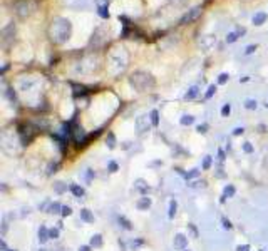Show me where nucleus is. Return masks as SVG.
I'll use <instances>...</instances> for the list:
<instances>
[{"instance_id":"1","label":"nucleus","mask_w":268,"mask_h":251,"mask_svg":"<svg viewBox=\"0 0 268 251\" xmlns=\"http://www.w3.org/2000/svg\"><path fill=\"white\" fill-rule=\"evenodd\" d=\"M69 34H70V22L67 19H55L52 22V27H51V35H52V40L54 42H66L69 39Z\"/></svg>"},{"instance_id":"2","label":"nucleus","mask_w":268,"mask_h":251,"mask_svg":"<svg viewBox=\"0 0 268 251\" xmlns=\"http://www.w3.org/2000/svg\"><path fill=\"white\" fill-rule=\"evenodd\" d=\"M131 84L134 85V89H138L139 92H144L148 91V89H153L154 87V79H153L151 74L148 72H134L133 75H131Z\"/></svg>"},{"instance_id":"3","label":"nucleus","mask_w":268,"mask_h":251,"mask_svg":"<svg viewBox=\"0 0 268 251\" xmlns=\"http://www.w3.org/2000/svg\"><path fill=\"white\" fill-rule=\"evenodd\" d=\"M201 12H203V9H201V7H194V9L188 10V12L184 13L183 17H181L179 24H181V25H186V24H191V22H194V20L198 19L199 15H201Z\"/></svg>"},{"instance_id":"4","label":"nucleus","mask_w":268,"mask_h":251,"mask_svg":"<svg viewBox=\"0 0 268 251\" xmlns=\"http://www.w3.org/2000/svg\"><path fill=\"white\" fill-rule=\"evenodd\" d=\"M136 127H138L139 134H142V132L149 131V121H148V116H139L138 119H136Z\"/></svg>"},{"instance_id":"5","label":"nucleus","mask_w":268,"mask_h":251,"mask_svg":"<svg viewBox=\"0 0 268 251\" xmlns=\"http://www.w3.org/2000/svg\"><path fill=\"white\" fill-rule=\"evenodd\" d=\"M28 7L32 9V7H35V5L30 2V0H28V2H22L20 5H17V13H19L20 17H27V15H30L32 10H25V9H28Z\"/></svg>"},{"instance_id":"6","label":"nucleus","mask_w":268,"mask_h":251,"mask_svg":"<svg viewBox=\"0 0 268 251\" xmlns=\"http://www.w3.org/2000/svg\"><path fill=\"white\" fill-rule=\"evenodd\" d=\"M174 248L176 249H186V246H188V238L184 234H176L174 236Z\"/></svg>"},{"instance_id":"7","label":"nucleus","mask_w":268,"mask_h":251,"mask_svg":"<svg viewBox=\"0 0 268 251\" xmlns=\"http://www.w3.org/2000/svg\"><path fill=\"white\" fill-rule=\"evenodd\" d=\"M198 92H199V89L196 87V85L189 87V89H188V92L184 94V100H193V99L196 97V96H198Z\"/></svg>"},{"instance_id":"8","label":"nucleus","mask_w":268,"mask_h":251,"mask_svg":"<svg viewBox=\"0 0 268 251\" xmlns=\"http://www.w3.org/2000/svg\"><path fill=\"white\" fill-rule=\"evenodd\" d=\"M49 238H51V236H49V229L45 228V226H40V229H39V241L45 243Z\"/></svg>"},{"instance_id":"9","label":"nucleus","mask_w":268,"mask_h":251,"mask_svg":"<svg viewBox=\"0 0 268 251\" xmlns=\"http://www.w3.org/2000/svg\"><path fill=\"white\" fill-rule=\"evenodd\" d=\"M265 20H266V13H265V12H258L255 17H253V24H255V25L265 24Z\"/></svg>"},{"instance_id":"10","label":"nucleus","mask_w":268,"mask_h":251,"mask_svg":"<svg viewBox=\"0 0 268 251\" xmlns=\"http://www.w3.org/2000/svg\"><path fill=\"white\" fill-rule=\"evenodd\" d=\"M81 219H84L85 223H92V221H94V216L91 214L89 209H81Z\"/></svg>"},{"instance_id":"11","label":"nucleus","mask_w":268,"mask_h":251,"mask_svg":"<svg viewBox=\"0 0 268 251\" xmlns=\"http://www.w3.org/2000/svg\"><path fill=\"white\" fill-rule=\"evenodd\" d=\"M240 34H245V28H241V30H238V32H231V34H228L226 42H228V44H233V42H236V39H238V35H240Z\"/></svg>"},{"instance_id":"12","label":"nucleus","mask_w":268,"mask_h":251,"mask_svg":"<svg viewBox=\"0 0 268 251\" xmlns=\"http://www.w3.org/2000/svg\"><path fill=\"white\" fill-rule=\"evenodd\" d=\"M91 246L92 248H99V246H102V236L101 234H94L91 238Z\"/></svg>"},{"instance_id":"13","label":"nucleus","mask_w":268,"mask_h":251,"mask_svg":"<svg viewBox=\"0 0 268 251\" xmlns=\"http://www.w3.org/2000/svg\"><path fill=\"white\" fill-rule=\"evenodd\" d=\"M233 194H235V188H233V186H226V188H225L223 196H221V201H225L226 198H231Z\"/></svg>"},{"instance_id":"14","label":"nucleus","mask_w":268,"mask_h":251,"mask_svg":"<svg viewBox=\"0 0 268 251\" xmlns=\"http://www.w3.org/2000/svg\"><path fill=\"white\" fill-rule=\"evenodd\" d=\"M149 206H151V199H149V198H142V199L138 203V208H139V209H148Z\"/></svg>"},{"instance_id":"15","label":"nucleus","mask_w":268,"mask_h":251,"mask_svg":"<svg viewBox=\"0 0 268 251\" xmlns=\"http://www.w3.org/2000/svg\"><path fill=\"white\" fill-rule=\"evenodd\" d=\"M151 124L154 126V127L159 126V112L158 111H151Z\"/></svg>"},{"instance_id":"16","label":"nucleus","mask_w":268,"mask_h":251,"mask_svg":"<svg viewBox=\"0 0 268 251\" xmlns=\"http://www.w3.org/2000/svg\"><path fill=\"white\" fill-rule=\"evenodd\" d=\"M97 13L102 17V19H109V10H107V3H106V5H101V7H99Z\"/></svg>"},{"instance_id":"17","label":"nucleus","mask_w":268,"mask_h":251,"mask_svg":"<svg viewBox=\"0 0 268 251\" xmlns=\"http://www.w3.org/2000/svg\"><path fill=\"white\" fill-rule=\"evenodd\" d=\"M70 191H72L74 194L77 196V198H81V196H84V189H82V188H79V186H77V184H72V186H70Z\"/></svg>"},{"instance_id":"18","label":"nucleus","mask_w":268,"mask_h":251,"mask_svg":"<svg viewBox=\"0 0 268 251\" xmlns=\"http://www.w3.org/2000/svg\"><path fill=\"white\" fill-rule=\"evenodd\" d=\"M136 188H138L141 193H148L149 186H144V181H142V179H138V181H136Z\"/></svg>"},{"instance_id":"19","label":"nucleus","mask_w":268,"mask_h":251,"mask_svg":"<svg viewBox=\"0 0 268 251\" xmlns=\"http://www.w3.org/2000/svg\"><path fill=\"white\" fill-rule=\"evenodd\" d=\"M194 122V117L193 116H183L181 117V124L183 126H189V124H193Z\"/></svg>"},{"instance_id":"20","label":"nucleus","mask_w":268,"mask_h":251,"mask_svg":"<svg viewBox=\"0 0 268 251\" xmlns=\"http://www.w3.org/2000/svg\"><path fill=\"white\" fill-rule=\"evenodd\" d=\"M176 208H178V204H176V201H171L169 203V218H174V214H176Z\"/></svg>"},{"instance_id":"21","label":"nucleus","mask_w":268,"mask_h":251,"mask_svg":"<svg viewBox=\"0 0 268 251\" xmlns=\"http://www.w3.org/2000/svg\"><path fill=\"white\" fill-rule=\"evenodd\" d=\"M245 107H246V109H256V100L248 99V100L245 102Z\"/></svg>"},{"instance_id":"22","label":"nucleus","mask_w":268,"mask_h":251,"mask_svg":"<svg viewBox=\"0 0 268 251\" xmlns=\"http://www.w3.org/2000/svg\"><path fill=\"white\" fill-rule=\"evenodd\" d=\"M211 167V156H206L203 161V169H209Z\"/></svg>"},{"instance_id":"23","label":"nucleus","mask_w":268,"mask_h":251,"mask_svg":"<svg viewBox=\"0 0 268 251\" xmlns=\"http://www.w3.org/2000/svg\"><path fill=\"white\" fill-rule=\"evenodd\" d=\"M230 111H231V106H230V104H225V106L221 107V116L226 117L228 114H230Z\"/></svg>"},{"instance_id":"24","label":"nucleus","mask_w":268,"mask_h":251,"mask_svg":"<svg viewBox=\"0 0 268 251\" xmlns=\"http://www.w3.org/2000/svg\"><path fill=\"white\" fill-rule=\"evenodd\" d=\"M59 209H62V206H60L59 203H54L51 208H49V213H59Z\"/></svg>"},{"instance_id":"25","label":"nucleus","mask_w":268,"mask_h":251,"mask_svg":"<svg viewBox=\"0 0 268 251\" xmlns=\"http://www.w3.org/2000/svg\"><path fill=\"white\" fill-rule=\"evenodd\" d=\"M214 92H216V85H209V87H208V92H206V99L213 97Z\"/></svg>"},{"instance_id":"26","label":"nucleus","mask_w":268,"mask_h":251,"mask_svg":"<svg viewBox=\"0 0 268 251\" xmlns=\"http://www.w3.org/2000/svg\"><path fill=\"white\" fill-rule=\"evenodd\" d=\"M119 223H123V226H124L126 229H133V226H131V223L126 219V218H119Z\"/></svg>"},{"instance_id":"27","label":"nucleus","mask_w":268,"mask_h":251,"mask_svg":"<svg viewBox=\"0 0 268 251\" xmlns=\"http://www.w3.org/2000/svg\"><path fill=\"white\" fill-rule=\"evenodd\" d=\"M107 146H109L111 149H112L114 146H116V139H114V136H112V134H109V137H107Z\"/></svg>"},{"instance_id":"28","label":"nucleus","mask_w":268,"mask_h":251,"mask_svg":"<svg viewBox=\"0 0 268 251\" xmlns=\"http://www.w3.org/2000/svg\"><path fill=\"white\" fill-rule=\"evenodd\" d=\"M228 79H230V75L228 74H220V77H218V84H225Z\"/></svg>"},{"instance_id":"29","label":"nucleus","mask_w":268,"mask_h":251,"mask_svg":"<svg viewBox=\"0 0 268 251\" xmlns=\"http://www.w3.org/2000/svg\"><path fill=\"white\" fill-rule=\"evenodd\" d=\"M49 236H51L52 239H57L59 238V229H49Z\"/></svg>"},{"instance_id":"30","label":"nucleus","mask_w":268,"mask_h":251,"mask_svg":"<svg viewBox=\"0 0 268 251\" xmlns=\"http://www.w3.org/2000/svg\"><path fill=\"white\" fill-rule=\"evenodd\" d=\"M243 151H245V152H253V146L250 144V142H245V144H243Z\"/></svg>"},{"instance_id":"31","label":"nucleus","mask_w":268,"mask_h":251,"mask_svg":"<svg viewBox=\"0 0 268 251\" xmlns=\"http://www.w3.org/2000/svg\"><path fill=\"white\" fill-rule=\"evenodd\" d=\"M70 213H72V209L69 206H62V216H69Z\"/></svg>"},{"instance_id":"32","label":"nucleus","mask_w":268,"mask_h":251,"mask_svg":"<svg viewBox=\"0 0 268 251\" xmlns=\"http://www.w3.org/2000/svg\"><path fill=\"white\" fill-rule=\"evenodd\" d=\"M109 171H111V173H116V171H117V164L114 163V161H111V163H109Z\"/></svg>"},{"instance_id":"33","label":"nucleus","mask_w":268,"mask_h":251,"mask_svg":"<svg viewBox=\"0 0 268 251\" xmlns=\"http://www.w3.org/2000/svg\"><path fill=\"white\" fill-rule=\"evenodd\" d=\"M255 50H256V45H248L246 47V54H253Z\"/></svg>"},{"instance_id":"34","label":"nucleus","mask_w":268,"mask_h":251,"mask_svg":"<svg viewBox=\"0 0 268 251\" xmlns=\"http://www.w3.org/2000/svg\"><path fill=\"white\" fill-rule=\"evenodd\" d=\"M243 132H245V129H243V127H236L233 134H235V136H240V134H243Z\"/></svg>"},{"instance_id":"35","label":"nucleus","mask_w":268,"mask_h":251,"mask_svg":"<svg viewBox=\"0 0 268 251\" xmlns=\"http://www.w3.org/2000/svg\"><path fill=\"white\" fill-rule=\"evenodd\" d=\"M223 226H225L226 229H231V223H230L228 219H225V218H223Z\"/></svg>"},{"instance_id":"36","label":"nucleus","mask_w":268,"mask_h":251,"mask_svg":"<svg viewBox=\"0 0 268 251\" xmlns=\"http://www.w3.org/2000/svg\"><path fill=\"white\" fill-rule=\"evenodd\" d=\"M206 129H208V126H206V124L198 126V132H206Z\"/></svg>"},{"instance_id":"37","label":"nucleus","mask_w":268,"mask_h":251,"mask_svg":"<svg viewBox=\"0 0 268 251\" xmlns=\"http://www.w3.org/2000/svg\"><path fill=\"white\" fill-rule=\"evenodd\" d=\"M248 249H250V246H246V245L245 246H238L236 248V251H248Z\"/></svg>"},{"instance_id":"38","label":"nucleus","mask_w":268,"mask_h":251,"mask_svg":"<svg viewBox=\"0 0 268 251\" xmlns=\"http://www.w3.org/2000/svg\"><path fill=\"white\" fill-rule=\"evenodd\" d=\"M79 251H91V246H82Z\"/></svg>"},{"instance_id":"39","label":"nucleus","mask_w":268,"mask_h":251,"mask_svg":"<svg viewBox=\"0 0 268 251\" xmlns=\"http://www.w3.org/2000/svg\"><path fill=\"white\" fill-rule=\"evenodd\" d=\"M184 251H189V249H184Z\"/></svg>"}]
</instances>
